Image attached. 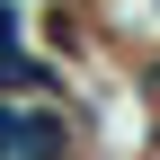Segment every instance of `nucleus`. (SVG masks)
Masks as SVG:
<instances>
[{
  "label": "nucleus",
  "mask_w": 160,
  "mask_h": 160,
  "mask_svg": "<svg viewBox=\"0 0 160 160\" xmlns=\"http://www.w3.org/2000/svg\"><path fill=\"white\" fill-rule=\"evenodd\" d=\"M0 160H62V125L45 107H0Z\"/></svg>",
  "instance_id": "1"
}]
</instances>
